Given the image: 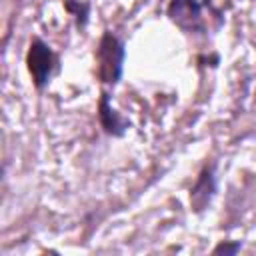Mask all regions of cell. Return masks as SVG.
I'll return each instance as SVG.
<instances>
[{
    "instance_id": "obj_1",
    "label": "cell",
    "mask_w": 256,
    "mask_h": 256,
    "mask_svg": "<svg viewBox=\"0 0 256 256\" xmlns=\"http://www.w3.org/2000/svg\"><path fill=\"white\" fill-rule=\"evenodd\" d=\"M100 76L104 82H116L122 72V62H124V48L122 44L112 36L104 34L100 42Z\"/></svg>"
},
{
    "instance_id": "obj_2",
    "label": "cell",
    "mask_w": 256,
    "mask_h": 256,
    "mask_svg": "<svg viewBox=\"0 0 256 256\" xmlns=\"http://www.w3.org/2000/svg\"><path fill=\"white\" fill-rule=\"evenodd\" d=\"M52 62H54L52 50L42 40H34L30 44V50H28V56H26V64H28L32 80H34V84L38 88H42L48 82V76L52 72Z\"/></svg>"
},
{
    "instance_id": "obj_3",
    "label": "cell",
    "mask_w": 256,
    "mask_h": 256,
    "mask_svg": "<svg viewBox=\"0 0 256 256\" xmlns=\"http://www.w3.org/2000/svg\"><path fill=\"white\" fill-rule=\"evenodd\" d=\"M212 192H214V176H212V170H204L200 174V180L196 182L192 194H190V200L196 206V210H202L210 202Z\"/></svg>"
},
{
    "instance_id": "obj_4",
    "label": "cell",
    "mask_w": 256,
    "mask_h": 256,
    "mask_svg": "<svg viewBox=\"0 0 256 256\" xmlns=\"http://www.w3.org/2000/svg\"><path fill=\"white\" fill-rule=\"evenodd\" d=\"M100 122H102V126L106 128V132H110V134H122V130H124V122H122V120L118 118V114L110 108L106 94H104L102 100H100Z\"/></svg>"
},
{
    "instance_id": "obj_5",
    "label": "cell",
    "mask_w": 256,
    "mask_h": 256,
    "mask_svg": "<svg viewBox=\"0 0 256 256\" xmlns=\"http://www.w3.org/2000/svg\"><path fill=\"white\" fill-rule=\"evenodd\" d=\"M240 250V244H218L214 248L216 254H236Z\"/></svg>"
},
{
    "instance_id": "obj_6",
    "label": "cell",
    "mask_w": 256,
    "mask_h": 256,
    "mask_svg": "<svg viewBox=\"0 0 256 256\" xmlns=\"http://www.w3.org/2000/svg\"><path fill=\"white\" fill-rule=\"evenodd\" d=\"M66 6H68L70 10H74V8H76V16H78V22H84V20H86V12H88V6H86V4L78 6V4H74V2H68Z\"/></svg>"
}]
</instances>
